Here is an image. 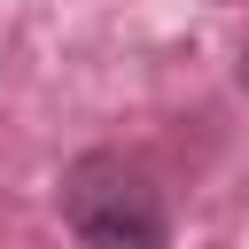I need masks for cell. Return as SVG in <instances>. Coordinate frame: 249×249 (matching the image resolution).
Wrapping results in <instances>:
<instances>
[{
  "label": "cell",
  "instance_id": "cell-2",
  "mask_svg": "<svg viewBox=\"0 0 249 249\" xmlns=\"http://www.w3.org/2000/svg\"><path fill=\"white\" fill-rule=\"evenodd\" d=\"M241 93H249V47H241Z\"/></svg>",
  "mask_w": 249,
  "mask_h": 249
},
{
  "label": "cell",
  "instance_id": "cell-1",
  "mask_svg": "<svg viewBox=\"0 0 249 249\" xmlns=\"http://www.w3.org/2000/svg\"><path fill=\"white\" fill-rule=\"evenodd\" d=\"M62 226L78 249H163L171 241V210H163L156 179L109 148H93L62 171Z\"/></svg>",
  "mask_w": 249,
  "mask_h": 249
}]
</instances>
